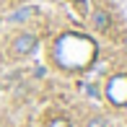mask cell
Wrapping results in <instances>:
<instances>
[{
    "label": "cell",
    "mask_w": 127,
    "mask_h": 127,
    "mask_svg": "<svg viewBox=\"0 0 127 127\" xmlns=\"http://www.w3.org/2000/svg\"><path fill=\"white\" fill-rule=\"evenodd\" d=\"M47 127H73V122L67 117H52L47 122Z\"/></svg>",
    "instance_id": "5"
},
{
    "label": "cell",
    "mask_w": 127,
    "mask_h": 127,
    "mask_svg": "<svg viewBox=\"0 0 127 127\" xmlns=\"http://www.w3.org/2000/svg\"><path fill=\"white\" fill-rule=\"evenodd\" d=\"M86 127H106V119L104 117H91L88 122H86Z\"/></svg>",
    "instance_id": "6"
},
{
    "label": "cell",
    "mask_w": 127,
    "mask_h": 127,
    "mask_svg": "<svg viewBox=\"0 0 127 127\" xmlns=\"http://www.w3.org/2000/svg\"><path fill=\"white\" fill-rule=\"evenodd\" d=\"M91 26H94L96 31H106V29L112 26V13H106L104 8L91 10Z\"/></svg>",
    "instance_id": "4"
},
{
    "label": "cell",
    "mask_w": 127,
    "mask_h": 127,
    "mask_svg": "<svg viewBox=\"0 0 127 127\" xmlns=\"http://www.w3.org/2000/svg\"><path fill=\"white\" fill-rule=\"evenodd\" d=\"M55 60L65 70H83L96 60V42L78 31L62 34L55 44Z\"/></svg>",
    "instance_id": "1"
},
{
    "label": "cell",
    "mask_w": 127,
    "mask_h": 127,
    "mask_svg": "<svg viewBox=\"0 0 127 127\" xmlns=\"http://www.w3.org/2000/svg\"><path fill=\"white\" fill-rule=\"evenodd\" d=\"M39 47V36L36 34H31V31H21L18 36L13 39V44H10V52H13L16 57H29V55H34Z\"/></svg>",
    "instance_id": "3"
},
{
    "label": "cell",
    "mask_w": 127,
    "mask_h": 127,
    "mask_svg": "<svg viewBox=\"0 0 127 127\" xmlns=\"http://www.w3.org/2000/svg\"><path fill=\"white\" fill-rule=\"evenodd\" d=\"M109 104L114 106H127V73H117L106 80V88H104Z\"/></svg>",
    "instance_id": "2"
},
{
    "label": "cell",
    "mask_w": 127,
    "mask_h": 127,
    "mask_svg": "<svg viewBox=\"0 0 127 127\" xmlns=\"http://www.w3.org/2000/svg\"><path fill=\"white\" fill-rule=\"evenodd\" d=\"M78 3H83V0H78Z\"/></svg>",
    "instance_id": "7"
}]
</instances>
